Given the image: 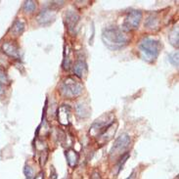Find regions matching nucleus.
<instances>
[{"label": "nucleus", "instance_id": "1", "mask_svg": "<svg viewBox=\"0 0 179 179\" xmlns=\"http://www.w3.org/2000/svg\"><path fill=\"white\" fill-rule=\"evenodd\" d=\"M104 44L111 50H119L128 44L129 39L125 32L117 27H108L102 32Z\"/></svg>", "mask_w": 179, "mask_h": 179}, {"label": "nucleus", "instance_id": "2", "mask_svg": "<svg viewBox=\"0 0 179 179\" xmlns=\"http://www.w3.org/2000/svg\"><path fill=\"white\" fill-rule=\"evenodd\" d=\"M138 48L141 58L147 62H154L160 54L162 44L158 39L146 37L139 43Z\"/></svg>", "mask_w": 179, "mask_h": 179}, {"label": "nucleus", "instance_id": "3", "mask_svg": "<svg viewBox=\"0 0 179 179\" xmlns=\"http://www.w3.org/2000/svg\"><path fill=\"white\" fill-rule=\"evenodd\" d=\"M83 90V84L79 80L72 77H66L61 85H60V92L66 98H76L78 97Z\"/></svg>", "mask_w": 179, "mask_h": 179}, {"label": "nucleus", "instance_id": "4", "mask_svg": "<svg viewBox=\"0 0 179 179\" xmlns=\"http://www.w3.org/2000/svg\"><path fill=\"white\" fill-rule=\"evenodd\" d=\"M131 143V138L127 133H122V135H119L117 140L115 141V143L112 147L110 151V157L115 158V157L118 155H122L125 152H127L126 150L128 149Z\"/></svg>", "mask_w": 179, "mask_h": 179}, {"label": "nucleus", "instance_id": "5", "mask_svg": "<svg viewBox=\"0 0 179 179\" xmlns=\"http://www.w3.org/2000/svg\"><path fill=\"white\" fill-rule=\"evenodd\" d=\"M142 20V12L138 10H133L127 14L124 19L123 28L126 32L135 31L139 27L140 22Z\"/></svg>", "mask_w": 179, "mask_h": 179}, {"label": "nucleus", "instance_id": "6", "mask_svg": "<svg viewBox=\"0 0 179 179\" xmlns=\"http://www.w3.org/2000/svg\"><path fill=\"white\" fill-rule=\"evenodd\" d=\"M65 22L67 27L70 32H74V28L77 27L79 22V15L72 9H69L65 13Z\"/></svg>", "mask_w": 179, "mask_h": 179}, {"label": "nucleus", "instance_id": "7", "mask_svg": "<svg viewBox=\"0 0 179 179\" xmlns=\"http://www.w3.org/2000/svg\"><path fill=\"white\" fill-rule=\"evenodd\" d=\"M71 115H72V108L69 105H64L60 106L57 112V117L58 122L62 125H69L70 124V119H71Z\"/></svg>", "mask_w": 179, "mask_h": 179}, {"label": "nucleus", "instance_id": "8", "mask_svg": "<svg viewBox=\"0 0 179 179\" xmlns=\"http://www.w3.org/2000/svg\"><path fill=\"white\" fill-rule=\"evenodd\" d=\"M1 49L3 51V53H5L7 56H9L13 59H20V49L18 45L13 41H5L3 42Z\"/></svg>", "mask_w": 179, "mask_h": 179}, {"label": "nucleus", "instance_id": "9", "mask_svg": "<svg viewBox=\"0 0 179 179\" xmlns=\"http://www.w3.org/2000/svg\"><path fill=\"white\" fill-rule=\"evenodd\" d=\"M55 19V11L52 9L45 8L40 11V13L37 16V22L41 26H47L51 24Z\"/></svg>", "mask_w": 179, "mask_h": 179}, {"label": "nucleus", "instance_id": "10", "mask_svg": "<svg viewBox=\"0 0 179 179\" xmlns=\"http://www.w3.org/2000/svg\"><path fill=\"white\" fill-rule=\"evenodd\" d=\"M72 70H73V73L76 74L77 77L82 78L86 77V74L88 72V67L83 60H77V61L73 64Z\"/></svg>", "mask_w": 179, "mask_h": 179}, {"label": "nucleus", "instance_id": "11", "mask_svg": "<svg viewBox=\"0 0 179 179\" xmlns=\"http://www.w3.org/2000/svg\"><path fill=\"white\" fill-rule=\"evenodd\" d=\"M66 158H67V162H68V165L70 167H76L78 163V161H79V155L78 153L73 150V149H69V150H67L66 153Z\"/></svg>", "mask_w": 179, "mask_h": 179}, {"label": "nucleus", "instance_id": "12", "mask_svg": "<svg viewBox=\"0 0 179 179\" xmlns=\"http://www.w3.org/2000/svg\"><path fill=\"white\" fill-rule=\"evenodd\" d=\"M25 23L21 20H16L11 27V32L14 35H21L25 31Z\"/></svg>", "mask_w": 179, "mask_h": 179}, {"label": "nucleus", "instance_id": "13", "mask_svg": "<svg viewBox=\"0 0 179 179\" xmlns=\"http://www.w3.org/2000/svg\"><path fill=\"white\" fill-rule=\"evenodd\" d=\"M168 40L171 45L178 47L179 45V35H178V27H174L168 33Z\"/></svg>", "mask_w": 179, "mask_h": 179}, {"label": "nucleus", "instance_id": "14", "mask_svg": "<svg viewBox=\"0 0 179 179\" xmlns=\"http://www.w3.org/2000/svg\"><path fill=\"white\" fill-rule=\"evenodd\" d=\"M159 26V20L158 17L155 16V15H152V16L148 17V19L146 20V23H145V27L150 28V29H155L157 28Z\"/></svg>", "mask_w": 179, "mask_h": 179}, {"label": "nucleus", "instance_id": "15", "mask_svg": "<svg viewBox=\"0 0 179 179\" xmlns=\"http://www.w3.org/2000/svg\"><path fill=\"white\" fill-rule=\"evenodd\" d=\"M23 9L26 13H33L36 10V2L32 0H28L24 3Z\"/></svg>", "mask_w": 179, "mask_h": 179}, {"label": "nucleus", "instance_id": "16", "mask_svg": "<svg viewBox=\"0 0 179 179\" xmlns=\"http://www.w3.org/2000/svg\"><path fill=\"white\" fill-rule=\"evenodd\" d=\"M67 51H65V52H67V56H65V58H64V62H63V68L66 70V71H69L70 69H71V67H72V60H71V58H70V49L69 48H67L66 49Z\"/></svg>", "mask_w": 179, "mask_h": 179}, {"label": "nucleus", "instance_id": "17", "mask_svg": "<svg viewBox=\"0 0 179 179\" xmlns=\"http://www.w3.org/2000/svg\"><path fill=\"white\" fill-rule=\"evenodd\" d=\"M77 113L78 116H81V117H87L89 115V112L87 109H85V105L83 104H78L77 107Z\"/></svg>", "mask_w": 179, "mask_h": 179}, {"label": "nucleus", "instance_id": "18", "mask_svg": "<svg viewBox=\"0 0 179 179\" xmlns=\"http://www.w3.org/2000/svg\"><path fill=\"white\" fill-rule=\"evenodd\" d=\"M129 158V152H125L124 154H122L121 156V158H119L118 162H117V167H118V172L121 171V169L122 168V166L123 163L127 161V159Z\"/></svg>", "mask_w": 179, "mask_h": 179}, {"label": "nucleus", "instance_id": "19", "mask_svg": "<svg viewBox=\"0 0 179 179\" xmlns=\"http://www.w3.org/2000/svg\"><path fill=\"white\" fill-rule=\"evenodd\" d=\"M178 57H179L178 51H176V52H173V53H170L168 55V60H169V62L172 64L173 66L178 67V60H179Z\"/></svg>", "mask_w": 179, "mask_h": 179}, {"label": "nucleus", "instance_id": "20", "mask_svg": "<svg viewBox=\"0 0 179 179\" xmlns=\"http://www.w3.org/2000/svg\"><path fill=\"white\" fill-rule=\"evenodd\" d=\"M24 173H25L26 179H33V171H32V168L29 166H26L25 167Z\"/></svg>", "mask_w": 179, "mask_h": 179}, {"label": "nucleus", "instance_id": "21", "mask_svg": "<svg viewBox=\"0 0 179 179\" xmlns=\"http://www.w3.org/2000/svg\"><path fill=\"white\" fill-rule=\"evenodd\" d=\"M8 83H9L8 77L4 72V71L0 69V84H8Z\"/></svg>", "mask_w": 179, "mask_h": 179}, {"label": "nucleus", "instance_id": "22", "mask_svg": "<svg viewBox=\"0 0 179 179\" xmlns=\"http://www.w3.org/2000/svg\"><path fill=\"white\" fill-rule=\"evenodd\" d=\"M90 179H102V177H101V175L98 172H97V171H94V172L91 174Z\"/></svg>", "mask_w": 179, "mask_h": 179}, {"label": "nucleus", "instance_id": "23", "mask_svg": "<svg viewBox=\"0 0 179 179\" xmlns=\"http://www.w3.org/2000/svg\"><path fill=\"white\" fill-rule=\"evenodd\" d=\"M33 179H44V173L42 172V171H40L38 174L35 175V177Z\"/></svg>", "mask_w": 179, "mask_h": 179}, {"label": "nucleus", "instance_id": "24", "mask_svg": "<svg viewBox=\"0 0 179 179\" xmlns=\"http://www.w3.org/2000/svg\"><path fill=\"white\" fill-rule=\"evenodd\" d=\"M134 178H135V170H133V171H132V173L130 174V176L127 177L126 179H134Z\"/></svg>", "mask_w": 179, "mask_h": 179}]
</instances>
